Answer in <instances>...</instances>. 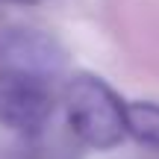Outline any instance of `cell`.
<instances>
[{
    "instance_id": "obj_3",
    "label": "cell",
    "mask_w": 159,
    "mask_h": 159,
    "mask_svg": "<svg viewBox=\"0 0 159 159\" xmlns=\"http://www.w3.org/2000/svg\"><path fill=\"white\" fill-rule=\"evenodd\" d=\"M50 109L53 100L44 80L0 71V124L18 133H39Z\"/></svg>"
},
{
    "instance_id": "obj_4",
    "label": "cell",
    "mask_w": 159,
    "mask_h": 159,
    "mask_svg": "<svg viewBox=\"0 0 159 159\" xmlns=\"http://www.w3.org/2000/svg\"><path fill=\"white\" fill-rule=\"evenodd\" d=\"M127 136L136 142L159 148V106L156 103H130L127 106Z\"/></svg>"
},
{
    "instance_id": "obj_2",
    "label": "cell",
    "mask_w": 159,
    "mask_h": 159,
    "mask_svg": "<svg viewBox=\"0 0 159 159\" xmlns=\"http://www.w3.org/2000/svg\"><path fill=\"white\" fill-rule=\"evenodd\" d=\"M65 68V50L41 30L9 27L0 33V71L53 80Z\"/></svg>"
},
{
    "instance_id": "obj_1",
    "label": "cell",
    "mask_w": 159,
    "mask_h": 159,
    "mask_svg": "<svg viewBox=\"0 0 159 159\" xmlns=\"http://www.w3.org/2000/svg\"><path fill=\"white\" fill-rule=\"evenodd\" d=\"M65 112L74 136L89 148L109 150L127 136V106L91 74L71 77L65 85Z\"/></svg>"
}]
</instances>
